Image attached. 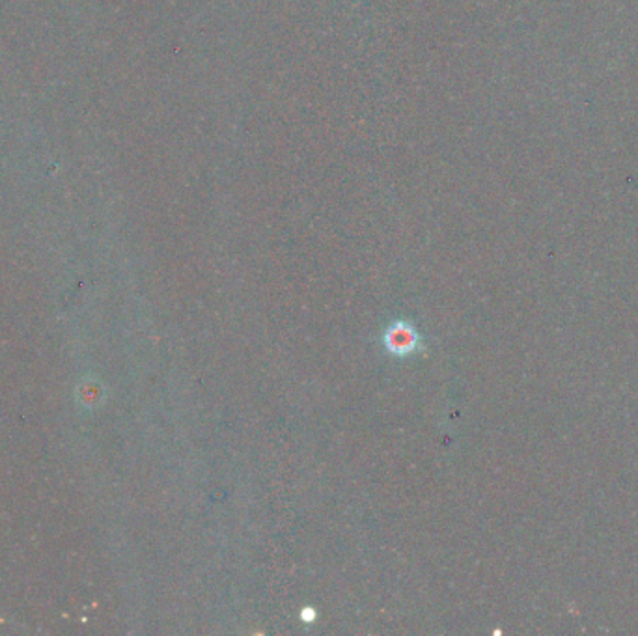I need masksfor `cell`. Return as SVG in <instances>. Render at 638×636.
I'll return each instance as SVG.
<instances>
[{
  "instance_id": "obj_1",
  "label": "cell",
  "mask_w": 638,
  "mask_h": 636,
  "mask_svg": "<svg viewBox=\"0 0 638 636\" xmlns=\"http://www.w3.org/2000/svg\"><path fill=\"white\" fill-rule=\"evenodd\" d=\"M383 344L387 351L396 354V357H407V354L422 347L419 332L415 330V327L405 322L392 323L383 336Z\"/></svg>"
}]
</instances>
